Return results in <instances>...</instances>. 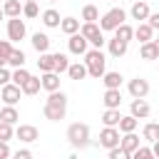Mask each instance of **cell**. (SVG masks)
I'll list each match as a JSON object with an SVG mask.
<instances>
[{
  "instance_id": "obj_32",
  "label": "cell",
  "mask_w": 159,
  "mask_h": 159,
  "mask_svg": "<svg viewBox=\"0 0 159 159\" xmlns=\"http://www.w3.org/2000/svg\"><path fill=\"white\" fill-rule=\"evenodd\" d=\"M119 119H122V112L119 109H104V114H102V124L104 127H117Z\"/></svg>"
},
{
  "instance_id": "obj_22",
  "label": "cell",
  "mask_w": 159,
  "mask_h": 159,
  "mask_svg": "<svg viewBox=\"0 0 159 159\" xmlns=\"http://www.w3.org/2000/svg\"><path fill=\"white\" fill-rule=\"evenodd\" d=\"M137 127H139V119H134L132 114L122 117V119H119V124H117L119 134H129V132H137Z\"/></svg>"
},
{
  "instance_id": "obj_14",
  "label": "cell",
  "mask_w": 159,
  "mask_h": 159,
  "mask_svg": "<svg viewBox=\"0 0 159 159\" xmlns=\"http://www.w3.org/2000/svg\"><path fill=\"white\" fill-rule=\"evenodd\" d=\"M40 87L45 92H57L60 89V75L57 72H42L40 75Z\"/></svg>"
},
{
  "instance_id": "obj_20",
  "label": "cell",
  "mask_w": 159,
  "mask_h": 159,
  "mask_svg": "<svg viewBox=\"0 0 159 159\" xmlns=\"http://www.w3.org/2000/svg\"><path fill=\"white\" fill-rule=\"evenodd\" d=\"M60 22H62V17H60V12L55 7H47L42 12V25L45 27H60Z\"/></svg>"
},
{
  "instance_id": "obj_36",
  "label": "cell",
  "mask_w": 159,
  "mask_h": 159,
  "mask_svg": "<svg viewBox=\"0 0 159 159\" xmlns=\"http://www.w3.org/2000/svg\"><path fill=\"white\" fill-rule=\"evenodd\" d=\"M82 20L84 22H99V10L94 5H84L82 7Z\"/></svg>"
},
{
  "instance_id": "obj_30",
  "label": "cell",
  "mask_w": 159,
  "mask_h": 159,
  "mask_svg": "<svg viewBox=\"0 0 159 159\" xmlns=\"http://www.w3.org/2000/svg\"><path fill=\"white\" fill-rule=\"evenodd\" d=\"M40 89H42V87H40V77H35V75H30V80H27V82L20 87V92H22V94H27V97L37 94Z\"/></svg>"
},
{
  "instance_id": "obj_47",
  "label": "cell",
  "mask_w": 159,
  "mask_h": 159,
  "mask_svg": "<svg viewBox=\"0 0 159 159\" xmlns=\"http://www.w3.org/2000/svg\"><path fill=\"white\" fill-rule=\"evenodd\" d=\"M154 45H157V55H159V40H154Z\"/></svg>"
},
{
  "instance_id": "obj_12",
  "label": "cell",
  "mask_w": 159,
  "mask_h": 159,
  "mask_svg": "<svg viewBox=\"0 0 159 159\" xmlns=\"http://www.w3.org/2000/svg\"><path fill=\"white\" fill-rule=\"evenodd\" d=\"M129 114H132L134 119H147V117L152 114V107H149L147 99H132V104H129Z\"/></svg>"
},
{
  "instance_id": "obj_39",
  "label": "cell",
  "mask_w": 159,
  "mask_h": 159,
  "mask_svg": "<svg viewBox=\"0 0 159 159\" xmlns=\"http://www.w3.org/2000/svg\"><path fill=\"white\" fill-rule=\"evenodd\" d=\"M15 137V129L10 127V124H5V122H0V142H10Z\"/></svg>"
},
{
  "instance_id": "obj_37",
  "label": "cell",
  "mask_w": 159,
  "mask_h": 159,
  "mask_svg": "<svg viewBox=\"0 0 159 159\" xmlns=\"http://www.w3.org/2000/svg\"><path fill=\"white\" fill-rule=\"evenodd\" d=\"M22 15H25V17H30V20H35V17L40 15L37 2H35V0H25V5H22Z\"/></svg>"
},
{
  "instance_id": "obj_48",
  "label": "cell",
  "mask_w": 159,
  "mask_h": 159,
  "mask_svg": "<svg viewBox=\"0 0 159 159\" xmlns=\"http://www.w3.org/2000/svg\"><path fill=\"white\" fill-rule=\"evenodd\" d=\"M70 159H80V157H77V154H70Z\"/></svg>"
},
{
  "instance_id": "obj_1",
  "label": "cell",
  "mask_w": 159,
  "mask_h": 159,
  "mask_svg": "<svg viewBox=\"0 0 159 159\" xmlns=\"http://www.w3.org/2000/svg\"><path fill=\"white\" fill-rule=\"evenodd\" d=\"M42 114H45V119H50V122H60V119H65V114H67V94H65L62 89L50 92L47 99H45Z\"/></svg>"
},
{
  "instance_id": "obj_13",
  "label": "cell",
  "mask_w": 159,
  "mask_h": 159,
  "mask_svg": "<svg viewBox=\"0 0 159 159\" xmlns=\"http://www.w3.org/2000/svg\"><path fill=\"white\" fill-rule=\"evenodd\" d=\"M129 15H132V20H137V22H147L149 15H152V10H149V5H147L144 0H137V2L129 7Z\"/></svg>"
},
{
  "instance_id": "obj_52",
  "label": "cell",
  "mask_w": 159,
  "mask_h": 159,
  "mask_svg": "<svg viewBox=\"0 0 159 159\" xmlns=\"http://www.w3.org/2000/svg\"><path fill=\"white\" fill-rule=\"evenodd\" d=\"M0 89H2V87H0Z\"/></svg>"
},
{
  "instance_id": "obj_4",
  "label": "cell",
  "mask_w": 159,
  "mask_h": 159,
  "mask_svg": "<svg viewBox=\"0 0 159 159\" xmlns=\"http://www.w3.org/2000/svg\"><path fill=\"white\" fill-rule=\"evenodd\" d=\"M127 22V12L122 10V7H112V10H107L102 17H99V30L102 32H114L119 25H124Z\"/></svg>"
},
{
  "instance_id": "obj_27",
  "label": "cell",
  "mask_w": 159,
  "mask_h": 159,
  "mask_svg": "<svg viewBox=\"0 0 159 159\" xmlns=\"http://www.w3.org/2000/svg\"><path fill=\"white\" fill-rule=\"evenodd\" d=\"M20 12H22L20 0H5V5H2V15L5 17H20Z\"/></svg>"
},
{
  "instance_id": "obj_18",
  "label": "cell",
  "mask_w": 159,
  "mask_h": 159,
  "mask_svg": "<svg viewBox=\"0 0 159 159\" xmlns=\"http://www.w3.org/2000/svg\"><path fill=\"white\" fill-rule=\"evenodd\" d=\"M30 42H32V47H35V50H37L40 55H45V52H50V37H47L45 32H35Z\"/></svg>"
},
{
  "instance_id": "obj_5",
  "label": "cell",
  "mask_w": 159,
  "mask_h": 159,
  "mask_svg": "<svg viewBox=\"0 0 159 159\" xmlns=\"http://www.w3.org/2000/svg\"><path fill=\"white\" fill-rule=\"evenodd\" d=\"M80 35L92 45V50H102V45H107V40H104V35H102L97 22H82L80 25Z\"/></svg>"
},
{
  "instance_id": "obj_45",
  "label": "cell",
  "mask_w": 159,
  "mask_h": 159,
  "mask_svg": "<svg viewBox=\"0 0 159 159\" xmlns=\"http://www.w3.org/2000/svg\"><path fill=\"white\" fill-rule=\"evenodd\" d=\"M147 25H149L152 30H159V12H152L149 20H147Z\"/></svg>"
},
{
  "instance_id": "obj_9",
  "label": "cell",
  "mask_w": 159,
  "mask_h": 159,
  "mask_svg": "<svg viewBox=\"0 0 159 159\" xmlns=\"http://www.w3.org/2000/svg\"><path fill=\"white\" fill-rule=\"evenodd\" d=\"M127 89H129L132 99H144V97L149 94V82H147L144 77H134V80H129Z\"/></svg>"
},
{
  "instance_id": "obj_25",
  "label": "cell",
  "mask_w": 159,
  "mask_h": 159,
  "mask_svg": "<svg viewBox=\"0 0 159 159\" xmlns=\"http://www.w3.org/2000/svg\"><path fill=\"white\" fill-rule=\"evenodd\" d=\"M67 75H70V80H84L87 77V67H84V62H70V67H67Z\"/></svg>"
},
{
  "instance_id": "obj_35",
  "label": "cell",
  "mask_w": 159,
  "mask_h": 159,
  "mask_svg": "<svg viewBox=\"0 0 159 159\" xmlns=\"http://www.w3.org/2000/svg\"><path fill=\"white\" fill-rule=\"evenodd\" d=\"M25 60H27V57H25V52H22V50H17V47H15V50H12V52H10V60H7V65H10V67H15V70H17V67H25Z\"/></svg>"
},
{
  "instance_id": "obj_2",
  "label": "cell",
  "mask_w": 159,
  "mask_h": 159,
  "mask_svg": "<svg viewBox=\"0 0 159 159\" xmlns=\"http://www.w3.org/2000/svg\"><path fill=\"white\" fill-rule=\"evenodd\" d=\"M84 67H87V75L94 77V80H102V75L107 72V57L102 50H87L84 52Z\"/></svg>"
},
{
  "instance_id": "obj_34",
  "label": "cell",
  "mask_w": 159,
  "mask_h": 159,
  "mask_svg": "<svg viewBox=\"0 0 159 159\" xmlns=\"http://www.w3.org/2000/svg\"><path fill=\"white\" fill-rule=\"evenodd\" d=\"M12 42L10 40H0V67H7V60H10V52H12Z\"/></svg>"
},
{
  "instance_id": "obj_7",
  "label": "cell",
  "mask_w": 159,
  "mask_h": 159,
  "mask_svg": "<svg viewBox=\"0 0 159 159\" xmlns=\"http://www.w3.org/2000/svg\"><path fill=\"white\" fill-rule=\"evenodd\" d=\"M119 129L117 127H104L102 132H99V147H104L107 152L109 149H114V147H119Z\"/></svg>"
},
{
  "instance_id": "obj_38",
  "label": "cell",
  "mask_w": 159,
  "mask_h": 159,
  "mask_svg": "<svg viewBox=\"0 0 159 159\" xmlns=\"http://www.w3.org/2000/svg\"><path fill=\"white\" fill-rule=\"evenodd\" d=\"M67 67H70V60H67V55H62V52H55V72H57V75H62V72H67Z\"/></svg>"
},
{
  "instance_id": "obj_24",
  "label": "cell",
  "mask_w": 159,
  "mask_h": 159,
  "mask_svg": "<svg viewBox=\"0 0 159 159\" xmlns=\"http://www.w3.org/2000/svg\"><path fill=\"white\" fill-rule=\"evenodd\" d=\"M60 30H62L67 37H70V35H77V32H80V20H77V17H62Z\"/></svg>"
},
{
  "instance_id": "obj_8",
  "label": "cell",
  "mask_w": 159,
  "mask_h": 159,
  "mask_svg": "<svg viewBox=\"0 0 159 159\" xmlns=\"http://www.w3.org/2000/svg\"><path fill=\"white\" fill-rule=\"evenodd\" d=\"M15 137H17L22 144H32V142H37V139H40V129H37L35 124H17Z\"/></svg>"
},
{
  "instance_id": "obj_11",
  "label": "cell",
  "mask_w": 159,
  "mask_h": 159,
  "mask_svg": "<svg viewBox=\"0 0 159 159\" xmlns=\"http://www.w3.org/2000/svg\"><path fill=\"white\" fill-rule=\"evenodd\" d=\"M67 50H70L72 55H82V57H84V52L89 50V42L77 32V35H70V40H67Z\"/></svg>"
},
{
  "instance_id": "obj_6",
  "label": "cell",
  "mask_w": 159,
  "mask_h": 159,
  "mask_svg": "<svg viewBox=\"0 0 159 159\" xmlns=\"http://www.w3.org/2000/svg\"><path fill=\"white\" fill-rule=\"evenodd\" d=\"M25 35H27L25 20L10 17V20H7V40H10V42H20V40H25Z\"/></svg>"
},
{
  "instance_id": "obj_44",
  "label": "cell",
  "mask_w": 159,
  "mask_h": 159,
  "mask_svg": "<svg viewBox=\"0 0 159 159\" xmlns=\"http://www.w3.org/2000/svg\"><path fill=\"white\" fill-rule=\"evenodd\" d=\"M12 152H10V144L7 142H0V159H10Z\"/></svg>"
},
{
  "instance_id": "obj_33",
  "label": "cell",
  "mask_w": 159,
  "mask_h": 159,
  "mask_svg": "<svg viewBox=\"0 0 159 159\" xmlns=\"http://www.w3.org/2000/svg\"><path fill=\"white\" fill-rule=\"evenodd\" d=\"M27 80H30V72H27L25 67H17V70H12V77H10V82H12L15 87H22Z\"/></svg>"
},
{
  "instance_id": "obj_16",
  "label": "cell",
  "mask_w": 159,
  "mask_h": 159,
  "mask_svg": "<svg viewBox=\"0 0 159 159\" xmlns=\"http://www.w3.org/2000/svg\"><path fill=\"white\" fill-rule=\"evenodd\" d=\"M139 147H142V144H139L137 132H129V134H122V137H119V149H124L127 154H134Z\"/></svg>"
},
{
  "instance_id": "obj_28",
  "label": "cell",
  "mask_w": 159,
  "mask_h": 159,
  "mask_svg": "<svg viewBox=\"0 0 159 159\" xmlns=\"http://www.w3.org/2000/svg\"><path fill=\"white\" fill-rule=\"evenodd\" d=\"M139 57H142V60H147V62H152V60H159L154 40H152V42H144V45L139 47Z\"/></svg>"
},
{
  "instance_id": "obj_23",
  "label": "cell",
  "mask_w": 159,
  "mask_h": 159,
  "mask_svg": "<svg viewBox=\"0 0 159 159\" xmlns=\"http://www.w3.org/2000/svg\"><path fill=\"white\" fill-rule=\"evenodd\" d=\"M142 139H147L149 144H154V142L159 139V124H157V122H147V124L142 127Z\"/></svg>"
},
{
  "instance_id": "obj_3",
  "label": "cell",
  "mask_w": 159,
  "mask_h": 159,
  "mask_svg": "<svg viewBox=\"0 0 159 159\" xmlns=\"http://www.w3.org/2000/svg\"><path fill=\"white\" fill-rule=\"evenodd\" d=\"M67 142L75 147V149H87L89 147V127L84 122H75L67 127Z\"/></svg>"
},
{
  "instance_id": "obj_41",
  "label": "cell",
  "mask_w": 159,
  "mask_h": 159,
  "mask_svg": "<svg viewBox=\"0 0 159 159\" xmlns=\"http://www.w3.org/2000/svg\"><path fill=\"white\" fill-rule=\"evenodd\" d=\"M109 159H132V154H127L124 149L114 147V149H109Z\"/></svg>"
},
{
  "instance_id": "obj_10",
  "label": "cell",
  "mask_w": 159,
  "mask_h": 159,
  "mask_svg": "<svg viewBox=\"0 0 159 159\" xmlns=\"http://www.w3.org/2000/svg\"><path fill=\"white\" fill-rule=\"evenodd\" d=\"M20 97H22V92H20V87H15L12 82H10V84H5V87L0 89V99H2L7 107H15V104L20 102Z\"/></svg>"
},
{
  "instance_id": "obj_29",
  "label": "cell",
  "mask_w": 159,
  "mask_h": 159,
  "mask_svg": "<svg viewBox=\"0 0 159 159\" xmlns=\"http://www.w3.org/2000/svg\"><path fill=\"white\" fill-rule=\"evenodd\" d=\"M37 67H40V72H55V52H45V55H40Z\"/></svg>"
},
{
  "instance_id": "obj_21",
  "label": "cell",
  "mask_w": 159,
  "mask_h": 159,
  "mask_svg": "<svg viewBox=\"0 0 159 159\" xmlns=\"http://www.w3.org/2000/svg\"><path fill=\"white\" fill-rule=\"evenodd\" d=\"M122 75L119 72H104L102 75V82H104V89H119L122 87Z\"/></svg>"
},
{
  "instance_id": "obj_49",
  "label": "cell",
  "mask_w": 159,
  "mask_h": 159,
  "mask_svg": "<svg viewBox=\"0 0 159 159\" xmlns=\"http://www.w3.org/2000/svg\"><path fill=\"white\" fill-rule=\"evenodd\" d=\"M2 17H5V15H2V7H0V20H2Z\"/></svg>"
},
{
  "instance_id": "obj_40",
  "label": "cell",
  "mask_w": 159,
  "mask_h": 159,
  "mask_svg": "<svg viewBox=\"0 0 159 159\" xmlns=\"http://www.w3.org/2000/svg\"><path fill=\"white\" fill-rule=\"evenodd\" d=\"M132 159H154V154H152V147H139V149L132 154Z\"/></svg>"
},
{
  "instance_id": "obj_17",
  "label": "cell",
  "mask_w": 159,
  "mask_h": 159,
  "mask_svg": "<svg viewBox=\"0 0 159 159\" xmlns=\"http://www.w3.org/2000/svg\"><path fill=\"white\" fill-rule=\"evenodd\" d=\"M134 37H137L142 45H144V42H152V40H154V30H152L147 22H139V25L134 27Z\"/></svg>"
},
{
  "instance_id": "obj_51",
  "label": "cell",
  "mask_w": 159,
  "mask_h": 159,
  "mask_svg": "<svg viewBox=\"0 0 159 159\" xmlns=\"http://www.w3.org/2000/svg\"><path fill=\"white\" fill-rule=\"evenodd\" d=\"M112 2H114V0H112Z\"/></svg>"
},
{
  "instance_id": "obj_31",
  "label": "cell",
  "mask_w": 159,
  "mask_h": 159,
  "mask_svg": "<svg viewBox=\"0 0 159 159\" xmlns=\"http://www.w3.org/2000/svg\"><path fill=\"white\" fill-rule=\"evenodd\" d=\"M114 37H117V40H122V42H127V45H129V40H134V27H132V25H127V22H124V25H119V27H117V30H114Z\"/></svg>"
},
{
  "instance_id": "obj_19",
  "label": "cell",
  "mask_w": 159,
  "mask_h": 159,
  "mask_svg": "<svg viewBox=\"0 0 159 159\" xmlns=\"http://www.w3.org/2000/svg\"><path fill=\"white\" fill-rule=\"evenodd\" d=\"M127 42H122V40H117V37H112V40H107V50H109V55L112 57H124L127 55Z\"/></svg>"
},
{
  "instance_id": "obj_46",
  "label": "cell",
  "mask_w": 159,
  "mask_h": 159,
  "mask_svg": "<svg viewBox=\"0 0 159 159\" xmlns=\"http://www.w3.org/2000/svg\"><path fill=\"white\" fill-rule=\"evenodd\" d=\"M152 154H154V159H159V139L152 144Z\"/></svg>"
},
{
  "instance_id": "obj_15",
  "label": "cell",
  "mask_w": 159,
  "mask_h": 159,
  "mask_svg": "<svg viewBox=\"0 0 159 159\" xmlns=\"http://www.w3.org/2000/svg\"><path fill=\"white\" fill-rule=\"evenodd\" d=\"M102 102H104V109H119L122 107V89H104Z\"/></svg>"
},
{
  "instance_id": "obj_43",
  "label": "cell",
  "mask_w": 159,
  "mask_h": 159,
  "mask_svg": "<svg viewBox=\"0 0 159 159\" xmlns=\"http://www.w3.org/2000/svg\"><path fill=\"white\" fill-rule=\"evenodd\" d=\"M10 159H32V152L30 149H17V152H12Z\"/></svg>"
},
{
  "instance_id": "obj_42",
  "label": "cell",
  "mask_w": 159,
  "mask_h": 159,
  "mask_svg": "<svg viewBox=\"0 0 159 159\" xmlns=\"http://www.w3.org/2000/svg\"><path fill=\"white\" fill-rule=\"evenodd\" d=\"M10 77H12V72H10L7 67H0V87L10 84Z\"/></svg>"
},
{
  "instance_id": "obj_50",
  "label": "cell",
  "mask_w": 159,
  "mask_h": 159,
  "mask_svg": "<svg viewBox=\"0 0 159 159\" xmlns=\"http://www.w3.org/2000/svg\"><path fill=\"white\" fill-rule=\"evenodd\" d=\"M47 2H57V0H47Z\"/></svg>"
},
{
  "instance_id": "obj_26",
  "label": "cell",
  "mask_w": 159,
  "mask_h": 159,
  "mask_svg": "<svg viewBox=\"0 0 159 159\" xmlns=\"http://www.w3.org/2000/svg\"><path fill=\"white\" fill-rule=\"evenodd\" d=\"M17 119H20V112H17L15 107H7V104H5V107L0 109V122H5V124L12 127V124H17Z\"/></svg>"
}]
</instances>
